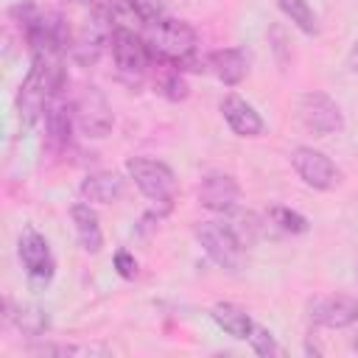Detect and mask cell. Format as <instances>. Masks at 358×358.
<instances>
[{
    "label": "cell",
    "mask_w": 358,
    "mask_h": 358,
    "mask_svg": "<svg viewBox=\"0 0 358 358\" xmlns=\"http://www.w3.org/2000/svg\"><path fill=\"white\" fill-rule=\"evenodd\" d=\"M143 39H145L148 56L171 67L190 64L196 56V45H199L193 25L185 20H171V17H159L148 22Z\"/></svg>",
    "instance_id": "obj_1"
},
{
    "label": "cell",
    "mask_w": 358,
    "mask_h": 358,
    "mask_svg": "<svg viewBox=\"0 0 358 358\" xmlns=\"http://www.w3.org/2000/svg\"><path fill=\"white\" fill-rule=\"evenodd\" d=\"M126 173L137 185V190L154 207H159V213H168L173 207V201H176V176L165 162L151 159V157H129L126 159Z\"/></svg>",
    "instance_id": "obj_2"
},
{
    "label": "cell",
    "mask_w": 358,
    "mask_h": 358,
    "mask_svg": "<svg viewBox=\"0 0 358 358\" xmlns=\"http://www.w3.org/2000/svg\"><path fill=\"white\" fill-rule=\"evenodd\" d=\"M196 241L207 252L213 263H218L227 271H238L243 266V241L238 232L224 221H199L196 224Z\"/></svg>",
    "instance_id": "obj_3"
},
{
    "label": "cell",
    "mask_w": 358,
    "mask_h": 358,
    "mask_svg": "<svg viewBox=\"0 0 358 358\" xmlns=\"http://www.w3.org/2000/svg\"><path fill=\"white\" fill-rule=\"evenodd\" d=\"M296 117L313 137H327L344 129L341 106L322 90H308L296 101Z\"/></svg>",
    "instance_id": "obj_4"
},
{
    "label": "cell",
    "mask_w": 358,
    "mask_h": 358,
    "mask_svg": "<svg viewBox=\"0 0 358 358\" xmlns=\"http://www.w3.org/2000/svg\"><path fill=\"white\" fill-rule=\"evenodd\" d=\"M17 255L25 266V274H28V282L34 288H45L53 274H56V260H53V252H50V243L45 235H39L36 229L25 227L20 241H17Z\"/></svg>",
    "instance_id": "obj_5"
},
{
    "label": "cell",
    "mask_w": 358,
    "mask_h": 358,
    "mask_svg": "<svg viewBox=\"0 0 358 358\" xmlns=\"http://www.w3.org/2000/svg\"><path fill=\"white\" fill-rule=\"evenodd\" d=\"M291 165L296 176L313 190H333L341 182V171L336 168V162L313 145H296L291 151Z\"/></svg>",
    "instance_id": "obj_6"
},
{
    "label": "cell",
    "mask_w": 358,
    "mask_h": 358,
    "mask_svg": "<svg viewBox=\"0 0 358 358\" xmlns=\"http://www.w3.org/2000/svg\"><path fill=\"white\" fill-rule=\"evenodd\" d=\"M76 123L78 129L92 137V140H101L112 131L115 126V115H112V106L106 101V95L98 90V87H84L81 95L76 98Z\"/></svg>",
    "instance_id": "obj_7"
},
{
    "label": "cell",
    "mask_w": 358,
    "mask_h": 358,
    "mask_svg": "<svg viewBox=\"0 0 358 358\" xmlns=\"http://www.w3.org/2000/svg\"><path fill=\"white\" fill-rule=\"evenodd\" d=\"M109 48H112V59H115L120 73H126V76H143L145 73L151 56H148V48H145V39L140 31L112 25L109 28Z\"/></svg>",
    "instance_id": "obj_8"
},
{
    "label": "cell",
    "mask_w": 358,
    "mask_h": 358,
    "mask_svg": "<svg viewBox=\"0 0 358 358\" xmlns=\"http://www.w3.org/2000/svg\"><path fill=\"white\" fill-rule=\"evenodd\" d=\"M308 316L313 324L330 327V330H344L358 319V302L344 294H330V296H313L308 302Z\"/></svg>",
    "instance_id": "obj_9"
},
{
    "label": "cell",
    "mask_w": 358,
    "mask_h": 358,
    "mask_svg": "<svg viewBox=\"0 0 358 358\" xmlns=\"http://www.w3.org/2000/svg\"><path fill=\"white\" fill-rule=\"evenodd\" d=\"M199 201L213 213H235L241 201V187L229 173L213 171L199 185Z\"/></svg>",
    "instance_id": "obj_10"
},
{
    "label": "cell",
    "mask_w": 358,
    "mask_h": 358,
    "mask_svg": "<svg viewBox=\"0 0 358 358\" xmlns=\"http://www.w3.org/2000/svg\"><path fill=\"white\" fill-rule=\"evenodd\" d=\"M218 109H221L227 126H229L238 137H260L263 129H266L260 112H257L246 98H241V95H235V92L224 95L221 103H218Z\"/></svg>",
    "instance_id": "obj_11"
},
{
    "label": "cell",
    "mask_w": 358,
    "mask_h": 358,
    "mask_svg": "<svg viewBox=\"0 0 358 358\" xmlns=\"http://www.w3.org/2000/svg\"><path fill=\"white\" fill-rule=\"evenodd\" d=\"M103 22H109V20L92 17V20L81 22L78 34L70 39V53H73V59H76L78 64L87 67V64H95V62H98L103 45L109 42V31H106Z\"/></svg>",
    "instance_id": "obj_12"
},
{
    "label": "cell",
    "mask_w": 358,
    "mask_h": 358,
    "mask_svg": "<svg viewBox=\"0 0 358 358\" xmlns=\"http://www.w3.org/2000/svg\"><path fill=\"white\" fill-rule=\"evenodd\" d=\"M70 218H73V227H76L78 246L87 255H98L103 249V229H101V221H98V213L92 210V204L90 201H76L70 207Z\"/></svg>",
    "instance_id": "obj_13"
},
{
    "label": "cell",
    "mask_w": 358,
    "mask_h": 358,
    "mask_svg": "<svg viewBox=\"0 0 358 358\" xmlns=\"http://www.w3.org/2000/svg\"><path fill=\"white\" fill-rule=\"evenodd\" d=\"M207 67L227 87H238L246 78V73H249V62H246L243 50H238V48H218V50H213L207 56Z\"/></svg>",
    "instance_id": "obj_14"
},
{
    "label": "cell",
    "mask_w": 358,
    "mask_h": 358,
    "mask_svg": "<svg viewBox=\"0 0 358 358\" xmlns=\"http://www.w3.org/2000/svg\"><path fill=\"white\" fill-rule=\"evenodd\" d=\"M45 137H48V145L62 151L67 143H70V131H73V115H70V106L64 103L62 92L53 95L45 106Z\"/></svg>",
    "instance_id": "obj_15"
},
{
    "label": "cell",
    "mask_w": 358,
    "mask_h": 358,
    "mask_svg": "<svg viewBox=\"0 0 358 358\" xmlns=\"http://www.w3.org/2000/svg\"><path fill=\"white\" fill-rule=\"evenodd\" d=\"M78 193L90 204H112V201H117L123 196V176H117L115 171L90 173V176H84Z\"/></svg>",
    "instance_id": "obj_16"
},
{
    "label": "cell",
    "mask_w": 358,
    "mask_h": 358,
    "mask_svg": "<svg viewBox=\"0 0 358 358\" xmlns=\"http://www.w3.org/2000/svg\"><path fill=\"white\" fill-rule=\"evenodd\" d=\"M210 316H213V322H215L227 336H232V338H238V341H249L255 322H252V316L246 313V308H241V305H235V302H215L213 310H210Z\"/></svg>",
    "instance_id": "obj_17"
},
{
    "label": "cell",
    "mask_w": 358,
    "mask_h": 358,
    "mask_svg": "<svg viewBox=\"0 0 358 358\" xmlns=\"http://www.w3.org/2000/svg\"><path fill=\"white\" fill-rule=\"evenodd\" d=\"M277 8H280L302 34L313 36V34L319 31V20H316V14H313V8H310L308 0H277Z\"/></svg>",
    "instance_id": "obj_18"
},
{
    "label": "cell",
    "mask_w": 358,
    "mask_h": 358,
    "mask_svg": "<svg viewBox=\"0 0 358 358\" xmlns=\"http://www.w3.org/2000/svg\"><path fill=\"white\" fill-rule=\"evenodd\" d=\"M266 218H268L277 229H282V232H288V235H302V232H308V227H310L302 213H296V210H291V207H282V204L268 207V210H266Z\"/></svg>",
    "instance_id": "obj_19"
},
{
    "label": "cell",
    "mask_w": 358,
    "mask_h": 358,
    "mask_svg": "<svg viewBox=\"0 0 358 358\" xmlns=\"http://www.w3.org/2000/svg\"><path fill=\"white\" fill-rule=\"evenodd\" d=\"M11 319H14V324L25 336H42L48 330V324H50L48 322V313L42 308H36V305H17L14 313H11Z\"/></svg>",
    "instance_id": "obj_20"
},
{
    "label": "cell",
    "mask_w": 358,
    "mask_h": 358,
    "mask_svg": "<svg viewBox=\"0 0 358 358\" xmlns=\"http://www.w3.org/2000/svg\"><path fill=\"white\" fill-rule=\"evenodd\" d=\"M249 344H252V350H255L257 355H277V352H280V347H277V341H274V333L266 330L263 324H255V327H252Z\"/></svg>",
    "instance_id": "obj_21"
},
{
    "label": "cell",
    "mask_w": 358,
    "mask_h": 358,
    "mask_svg": "<svg viewBox=\"0 0 358 358\" xmlns=\"http://www.w3.org/2000/svg\"><path fill=\"white\" fill-rule=\"evenodd\" d=\"M159 90H162V95H165L168 101H185V98H187V81L182 78L179 70H171V73L162 78Z\"/></svg>",
    "instance_id": "obj_22"
},
{
    "label": "cell",
    "mask_w": 358,
    "mask_h": 358,
    "mask_svg": "<svg viewBox=\"0 0 358 358\" xmlns=\"http://www.w3.org/2000/svg\"><path fill=\"white\" fill-rule=\"evenodd\" d=\"M112 263H115V271H117L123 280H134V277H137V260H134L131 252L117 249L115 257H112Z\"/></svg>",
    "instance_id": "obj_23"
},
{
    "label": "cell",
    "mask_w": 358,
    "mask_h": 358,
    "mask_svg": "<svg viewBox=\"0 0 358 358\" xmlns=\"http://www.w3.org/2000/svg\"><path fill=\"white\" fill-rule=\"evenodd\" d=\"M347 67H350V73L358 76V39L352 42V48H350V53H347Z\"/></svg>",
    "instance_id": "obj_24"
},
{
    "label": "cell",
    "mask_w": 358,
    "mask_h": 358,
    "mask_svg": "<svg viewBox=\"0 0 358 358\" xmlns=\"http://www.w3.org/2000/svg\"><path fill=\"white\" fill-rule=\"evenodd\" d=\"M350 347L358 352V319L350 324Z\"/></svg>",
    "instance_id": "obj_25"
}]
</instances>
